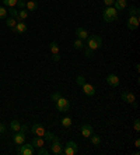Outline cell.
Wrapping results in <instances>:
<instances>
[{
  "label": "cell",
  "instance_id": "obj_17",
  "mask_svg": "<svg viewBox=\"0 0 140 155\" xmlns=\"http://www.w3.org/2000/svg\"><path fill=\"white\" fill-rule=\"evenodd\" d=\"M32 147H36V148H41L45 145V141L42 140V137H38V136H35V139H32L31 141Z\"/></svg>",
  "mask_w": 140,
  "mask_h": 155
},
{
  "label": "cell",
  "instance_id": "obj_18",
  "mask_svg": "<svg viewBox=\"0 0 140 155\" xmlns=\"http://www.w3.org/2000/svg\"><path fill=\"white\" fill-rule=\"evenodd\" d=\"M76 35L79 37V39H83V41H87V38H88V32L84 28H77Z\"/></svg>",
  "mask_w": 140,
  "mask_h": 155
},
{
  "label": "cell",
  "instance_id": "obj_12",
  "mask_svg": "<svg viewBox=\"0 0 140 155\" xmlns=\"http://www.w3.org/2000/svg\"><path fill=\"white\" fill-rule=\"evenodd\" d=\"M13 32L14 34H25L27 32V24L25 22H23V21H20V22H17L16 27H13Z\"/></svg>",
  "mask_w": 140,
  "mask_h": 155
},
{
  "label": "cell",
  "instance_id": "obj_11",
  "mask_svg": "<svg viewBox=\"0 0 140 155\" xmlns=\"http://www.w3.org/2000/svg\"><path fill=\"white\" fill-rule=\"evenodd\" d=\"M92 133H94V130H92V127L88 123H84L83 126H81V136H83L84 139H90V136Z\"/></svg>",
  "mask_w": 140,
  "mask_h": 155
},
{
  "label": "cell",
  "instance_id": "obj_4",
  "mask_svg": "<svg viewBox=\"0 0 140 155\" xmlns=\"http://www.w3.org/2000/svg\"><path fill=\"white\" fill-rule=\"evenodd\" d=\"M51 154L53 155H63V145L60 144L59 139H56L52 141V145H51Z\"/></svg>",
  "mask_w": 140,
  "mask_h": 155
},
{
  "label": "cell",
  "instance_id": "obj_7",
  "mask_svg": "<svg viewBox=\"0 0 140 155\" xmlns=\"http://www.w3.org/2000/svg\"><path fill=\"white\" fill-rule=\"evenodd\" d=\"M120 98H122V101H125L126 103H133L135 106H137L136 97H135V94H132L130 91H123V92L120 94Z\"/></svg>",
  "mask_w": 140,
  "mask_h": 155
},
{
  "label": "cell",
  "instance_id": "obj_8",
  "mask_svg": "<svg viewBox=\"0 0 140 155\" xmlns=\"http://www.w3.org/2000/svg\"><path fill=\"white\" fill-rule=\"evenodd\" d=\"M25 139H27V133H24V131H16V134H14V137H13V140H14V143H16L17 145L24 144Z\"/></svg>",
  "mask_w": 140,
  "mask_h": 155
},
{
  "label": "cell",
  "instance_id": "obj_21",
  "mask_svg": "<svg viewBox=\"0 0 140 155\" xmlns=\"http://www.w3.org/2000/svg\"><path fill=\"white\" fill-rule=\"evenodd\" d=\"M25 7H27L28 11H35L36 8H38V3H36L35 0H30L28 3H25Z\"/></svg>",
  "mask_w": 140,
  "mask_h": 155
},
{
  "label": "cell",
  "instance_id": "obj_25",
  "mask_svg": "<svg viewBox=\"0 0 140 155\" xmlns=\"http://www.w3.org/2000/svg\"><path fill=\"white\" fill-rule=\"evenodd\" d=\"M73 46H74V49H83L84 48V41L83 39H76V41L73 42Z\"/></svg>",
  "mask_w": 140,
  "mask_h": 155
},
{
  "label": "cell",
  "instance_id": "obj_37",
  "mask_svg": "<svg viewBox=\"0 0 140 155\" xmlns=\"http://www.w3.org/2000/svg\"><path fill=\"white\" fill-rule=\"evenodd\" d=\"M17 6L20 8H25V1H23V0H17Z\"/></svg>",
  "mask_w": 140,
  "mask_h": 155
},
{
  "label": "cell",
  "instance_id": "obj_3",
  "mask_svg": "<svg viewBox=\"0 0 140 155\" xmlns=\"http://www.w3.org/2000/svg\"><path fill=\"white\" fill-rule=\"evenodd\" d=\"M79 151V147L74 141H67L63 148V155H76Z\"/></svg>",
  "mask_w": 140,
  "mask_h": 155
},
{
  "label": "cell",
  "instance_id": "obj_23",
  "mask_svg": "<svg viewBox=\"0 0 140 155\" xmlns=\"http://www.w3.org/2000/svg\"><path fill=\"white\" fill-rule=\"evenodd\" d=\"M72 118H69V116H64L63 119H62V126L64 127V129H69V127L72 126Z\"/></svg>",
  "mask_w": 140,
  "mask_h": 155
},
{
  "label": "cell",
  "instance_id": "obj_20",
  "mask_svg": "<svg viewBox=\"0 0 140 155\" xmlns=\"http://www.w3.org/2000/svg\"><path fill=\"white\" fill-rule=\"evenodd\" d=\"M90 140H91V144L94 147H98L101 144V137L98 134H94V133H92V134L90 136Z\"/></svg>",
  "mask_w": 140,
  "mask_h": 155
},
{
  "label": "cell",
  "instance_id": "obj_2",
  "mask_svg": "<svg viewBox=\"0 0 140 155\" xmlns=\"http://www.w3.org/2000/svg\"><path fill=\"white\" fill-rule=\"evenodd\" d=\"M87 39H88L87 48H90V49L97 50V49H100L101 46H102V39H101L100 35H90Z\"/></svg>",
  "mask_w": 140,
  "mask_h": 155
},
{
  "label": "cell",
  "instance_id": "obj_27",
  "mask_svg": "<svg viewBox=\"0 0 140 155\" xmlns=\"http://www.w3.org/2000/svg\"><path fill=\"white\" fill-rule=\"evenodd\" d=\"M139 8L137 7H129V11H128V14H129V17H132V16H139Z\"/></svg>",
  "mask_w": 140,
  "mask_h": 155
},
{
  "label": "cell",
  "instance_id": "obj_32",
  "mask_svg": "<svg viewBox=\"0 0 140 155\" xmlns=\"http://www.w3.org/2000/svg\"><path fill=\"white\" fill-rule=\"evenodd\" d=\"M84 82H86V78H84V76H79V77H77V84L81 87Z\"/></svg>",
  "mask_w": 140,
  "mask_h": 155
},
{
  "label": "cell",
  "instance_id": "obj_40",
  "mask_svg": "<svg viewBox=\"0 0 140 155\" xmlns=\"http://www.w3.org/2000/svg\"><path fill=\"white\" fill-rule=\"evenodd\" d=\"M135 1H136V0H135Z\"/></svg>",
  "mask_w": 140,
  "mask_h": 155
},
{
  "label": "cell",
  "instance_id": "obj_1",
  "mask_svg": "<svg viewBox=\"0 0 140 155\" xmlns=\"http://www.w3.org/2000/svg\"><path fill=\"white\" fill-rule=\"evenodd\" d=\"M102 17H104L105 22H114V21L118 20V11H116V10L112 7V6H109V7H107L104 10V14H102Z\"/></svg>",
  "mask_w": 140,
  "mask_h": 155
},
{
  "label": "cell",
  "instance_id": "obj_13",
  "mask_svg": "<svg viewBox=\"0 0 140 155\" xmlns=\"http://www.w3.org/2000/svg\"><path fill=\"white\" fill-rule=\"evenodd\" d=\"M139 16H132V17H129V21H128V28L129 29H136L137 27H139Z\"/></svg>",
  "mask_w": 140,
  "mask_h": 155
},
{
  "label": "cell",
  "instance_id": "obj_10",
  "mask_svg": "<svg viewBox=\"0 0 140 155\" xmlns=\"http://www.w3.org/2000/svg\"><path fill=\"white\" fill-rule=\"evenodd\" d=\"M49 49H51V52H52V55H53V61H59L60 55H59V46H58V43H56V42H51Z\"/></svg>",
  "mask_w": 140,
  "mask_h": 155
},
{
  "label": "cell",
  "instance_id": "obj_15",
  "mask_svg": "<svg viewBox=\"0 0 140 155\" xmlns=\"http://www.w3.org/2000/svg\"><path fill=\"white\" fill-rule=\"evenodd\" d=\"M107 84L111 87H118L119 85V77L116 74H109L107 77Z\"/></svg>",
  "mask_w": 140,
  "mask_h": 155
},
{
  "label": "cell",
  "instance_id": "obj_5",
  "mask_svg": "<svg viewBox=\"0 0 140 155\" xmlns=\"http://www.w3.org/2000/svg\"><path fill=\"white\" fill-rule=\"evenodd\" d=\"M55 103H56V108H58L59 112H67L69 108H70V102H69L66 98H63V97H60Z\"/></svg>",
  "mask_w": 140,
  "mask_h": 155
},
{
  "label": "cell",
  "instance_id": "obj_39",
  "mask_svg": "<svg viewBox=\"0 0 140 155\" xmlns=\"http://www.w3.org/2000/svg\"><path fill=\"white\" fill-rule=\"evenodd\" d=\"M135 147H136V148H139V147H140V140H139V139L135 140Z\"/></svg>",
  "mask_w": 140,
  "mask_h": 155
},
{
  "label": "cell",
  "instance_id": "obj_14",
  "mask_svg": "<svg viewBox=\"0 0 140 155\" xmlns=\"http://www.w3.org/2000/svg\"><path fill=\"white\" fill-rule=\"evenodd\" d=\"M81 88H83V92L87 97H92V95L95 94V88L91 85V84H88V82H84L83 85H81Z\"/></svg>",
  "mask_w": 140,
  "mask_h": 155
},
{
  "label": "cell",
  "instance_id": "obj_36",
  "mask_svg": "<svg viewBox=\"0 0 140 155\" xmlns=\"http://www.w3.org/2000/svg\"><path fill=\"white\" fill-rule=\"evenodd\" d=\"M6 131H7L6 126H4L3 123H0V134H6Z\"/></svg>",
  "mask_w": 140,
  "mask_h": 155
},
{
  "label": "cell",
  "instance_id": "obj_34",
  "mask_svg": "<svg viewBox=\"0 0 140 155\" xmlns=\"http://www.w3.org/2000/svg\"><path fill=\"white\" fill-rule=\"evenodd\" d=\"M49 154V151L48 150H45L44 147H41L39 150H38V155H48Z\"/></svg>",
  "mask_w": 140,
  "mask_h": 155
},
{
  "label": "cell",
  "instance_id": "obj_24",
  "mask_svg": "<svg viewBox=\"0 0 140 155\" xmlns=\"http://www.w3.org/2000/svg\"><path fill=\"white\" fill-rule=\"evenodd\" d=\"M16 24H17V20L14 18V17H8L7 20H6V25H7V27H10V28L16 27Z\"/></svg>",
  "mask_w": 140,
  "mask_h": 155
},
{
  "label": "cell",
  "instance_id": "obj_16",
  "mask_svg": "<svg viewBox=\"0 0 140 155\" xmlns=\"http://www.w3.org/2000/svg\"><path fill=\"white\" fill-rule=\"evenodd\" d=\"M126 6H128V0H115V3H114V8L116 11H123Z\"/></svg>",
  "mask_w": 140,
  "mask_h": 155
},
{
  "label": "cell",
  "instance_id": "obj_29",
  "mask_svg": "<svg viewBox=\"0 0 140 155\" xmlns=\"http://www.w3.org/2000/svg\"><path fill=\"white\" fill-rule=\"evenodd\" d=\"M6 17H7V8L0 6V20H4Z\"/></svg>",
  "mask_w": 140,
  "mask_h": 155
},
{
  "label": "cell",
  "instance_id": "obj_6",
  "mask_svg": "<svg viewBox=\"0 0 140 155\" xmlns=\"http://www.w3.org/2000/svg\"><path fill=\"white\" fill-rule=\"evenodd\" d=\"M17 152L20 155H32L34 154V147H32V144H21L18 145L17 148Z\"/></svg>",
  "mask_w": 140,
  "mask_h": 155
},
{
  "label": "cell",
  "instance_id": "obj_26",
  "mask_svg": "<svg viewBox=\"0 0 140 155\" xmlns=\"http://www.w3.org/2000/svg\"><path fill=\"white\" fill-rule=\"evenodd\" d=\"M44 137H45V140H48V141H53V140L58 139V137H56L53 133H51V131H45Z\"/></svg>",
  "mask_w": 140,
  "mask_h": 155
},
{
  "label": "cell",
  "instance_id": "obj_38",
  "mask_svg": "<svg viewBox=\"0 0 140 155\" xmlns=\"http://www.w3.org/2000/svg\"><path fill=\"white\" fill-rule=\"evenodd\" d=\"M104 3L107 7H109V6H114V3H115V0H104Z\"/></svg>",
  "mask_w": 140,
  "mask_h": 155
},
{
  "label": "cell",
  "instance_id": "obj_19",
  "mask_svg": "<svg viewBox=\"0 0 140 155\" xmlns=\"http://www.w3.org/2000/svg\"><path fill=\"white\" fill-rule=\"evenodd\" d=\"M28 18V10H25V8H21L20 11H18V17H17L16 20L17 22H20V21H24Z\"/></svg>",
  "mask_w": 140,
  "mask_h": 155
},
{
  "label": "cell",
  "instance_id": "obj_31",
  "mask_svg": "<svg viewBox=\"0 0 140 155\" xmlns=\"http://www.w3.org/2000/svg\"><path fill=\"white\" fill-rule=\"evenodd\" d=\"M60 97H62V95H60V92H53V94L51 95V99H52L53 102H56V101H58Z\"/></svg>",
  "mask_w": 140,
  "mask_h": 155
},
{
  "label": "cell",
  "instance_id": "obj_28",
  "mask_svg": "<svg viewBox=\"0 0 140 155\" xmlns=\"http://www.w3.org/2000/svg\"><path fill=\"white\" fill-rule=\"evenodd\" d=\"M3 4L6 7H14L17 6V0H3Z\"/></svg>",
  "mask_w": 140,
  "mask_h": 155
},
{
  "label": "cell",
  "instance_id": "obj_30",
  "mask_svg": "<svg viewBox=\"0 0 140 155\" xmlns=\"http://www.w3.org/2000/svg\"><path fill=\"white\" fill-rule=\"evenodd\" d=\"M7 13H10V17H14V18H17V17H18V10H16L14 7H10Z\"/></svg>",
  "mask_w": 140,
  "mask_h": 155
},
{
  "label": "cell",
  "instance_id": "obj_33",
  "mask_svg": "<svg viewBox=\"0 0 140 155\" xmlns=\"http://www.w3.org/2000/svg\"><path fill=\"white\" fill-rule=\"evenodd\" d=\"M86 56H87V57H92V56H94V50L90 49V48H86Z\"/></svg>",
  "mask_w": 140,
  "mask_h": 155
},
{
  "label": "cell",
  "instance_id": "obj_35",
  "mask_svg": "<svg viewBox=\"0 0 140 155\" xmlns=\"http://www.w3.org/2000/svg\"><path fill=\"white\" fill-rule=\"evenodd\" d=\"M135 131H136V133H139V131H140V120H139V119L135 120Z\"/></svg>",
  "mask_w": 140,
  "mask_h": 155
},
{
  "label": "cell",
  "instance_id": "obj_9",
  "mask_svg": "<svg viewBox=\"0 0 140 155\" xmlns=\"http://www.w3.org/2000/svg\"><path fill=\"white\" fill-rule=\"evenodd\" d=\"M31 131H32V134L38 136V137H44V134H45V131H46V130H45V127L42 126V124L35 123V124H32Z\"/></svg>",
  "mask_w": 140,
  "mask_h": 155
},
{
  "label": "cell",
  "instance_id": "obj_22",
  "mask_svg": "<svg viewBox=\"0 0 140 155\" xmlns=\"http://www.w3.org/2000/svg\"><path fill=\"white\" fill-rule=\"evenodd\" d=\"M10 129H11L14 133L16 131H20V129H21V123L18 122V120H13L11 123H10Z\"/></svg>",
  "mask_w": 140,
  "mask_h": 155
}]
</instances>
